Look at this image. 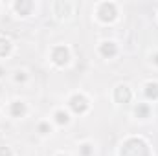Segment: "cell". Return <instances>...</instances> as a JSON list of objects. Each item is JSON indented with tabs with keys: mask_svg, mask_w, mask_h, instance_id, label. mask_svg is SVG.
I'll use <instances>...</instances> for the list:
<instances>
[{
	"mask_svg": "<svg viewBox=\"0 0 158 156\" xmlns=\"http://www.w3.org/2000/svg\"><path fill=\"white\" fill-rule=\"evenodd\" d=\"M119 156H149V147L142 138H129L121 145Z\"/></svg>",
	"mask_w": 158,
	"mask_h": 156,
	"instance_id": "1",
	"label": "cell"
},
{
	"mask_svg": "<svg viewBox=\"0 0 158 156\" xmlns=\"http://www.w3.org/2000/svg\"><path fill=\"white\" fill-rule=\"evenodd\" d=\"M98 15H99V18H101L103 22H110V20L116 18V6H114L112 2H105V4L99 6Z\"/></svg>",
	"mask_w": 158,
	"mask_h": 156,
	"instance_id": "2",
	"label": "cell"
},
{
	"mask_svg": "<svg viewBox=\"0 0 158 156\" xmlns=\"http://www.w3.org/2000/svg\"><path fill=\"white\" fill-rule=\"evenodd\" d=\"M70 109L76 112V114H85L86 112V109H88V101H86V97L85 96H72V99H70Z\"/></svg>",
	"mask_w": 158,
	"mask_h": 156,
	"instance_id": "3",
	"label": "cell"
},
{
	"mask_svg": "<svg viewBox=\"0 0 158 156\" xmlns=\"http://www.w3.org/2000/svg\"><path fill=\"white\" fill-rule=\"evenodd\" d=\"M68 59H70V53H68V50H66L64 46H57V48H53V51H52V61H53L55 64L64 66V64L68 63Z\"/></svg>",
	"mask_w": 158,
	"mask_h": 156,
	"instance_id": "4",
	"label": "cell"
},
{
	"mask_svg": "<svg viewBox=\"0 0 158 156\" xmlns=\"http://www.w3.org/2000/svg\"><path fill=\"white\" fill-rule=\"evenodd\" d=\"M131 97H132V92H131V88L125 86V84H119L118 88H116V92H114V99H116L118 103H129Z\"/></svg>",
	"mask_w": 158,
	"mask_h": 156,
	"instance_id": "5",
	"label": "cell"
},
{
	"mask_svg": "<svg viewBox=\"0 0 158 156\" xmlns=\"http://www.w3.org/2000/svg\"><path fill=\"white\" fill-rule=\"evenodd\" d=\"M99 51H101V55L103 57H107V59H110V57H114L116 55V44L114 42H103L101 46H99Z\"/></svg>",
	"mask_w": 158,
	"mask_h": 156,
	"instance_id": "6",
	"label": "cell"
},
{
	"mask_svg": "<svg viewBox=\"0 0 158 156\" xmlns=\"http://www.w3.org/2000/svg\"><path fill=\"white\" fill-rule=\"evenodd\" d=\"M11 116L13 117H22L26 114V107H24V103L22 101H15V103H11Z\"/></svg>",
	"mask_w": 158,
	"mask_h": 156,
	"instance_id": "7",
	"label": "cell"
},
{
	"mask_svg": "<svg viewBox=\"0 0 158 156\" xmlns=\"http://www.w3.org/2000/svg\"><path fill=\"white\" fill-rule=\"evenodd\" d=\"M145 96L149 99H158V84L156 83H147L145 86Z\"/></svg>",
	"mask_w": 158,
	"mask_h": 156,
	"instance_id": "8",
	"label": "cell"
},
{
	"mask_svg": "<svg viewBox=\"0 0 158 156\" xmlns=\"http://www.w3.org/2000/svg\"><path fill=\"white\" fill-rule=\"evenodd\" d=\"M11 51V42L6 37H0V57H6Z\"/></svg>",
	"mask_w": 158,
	"mask_h": 156,
	"instance_id": "9",
	"label": "cell"
},
{
	"mask_svg": "<svg viewBox=\"0 0 158 156\" xmlns=\"http://www.w3.org/2000/svg\"><path fill=\"white\" fill-rule=\"evenodd\" d=\"M31 2H17L15 4V7H17V11L20 13V15H28L30 13V9H31Z\"/></svg>",
	"mask_w": 158,
	"mask_h": 156,
	"instance_id": "10",
	"label": "cell"
},
{
	"mask_svg": "<svg viewBox=\"0 0 158 156\" xmlns=\"http://www.w3.org/2000/svg\"><path fill=\"white\" fill-rule=\"evenodd\" d=\"M55 11H59L61 9V13H59V17H66L68 13H70V4H64V2H55Z\"/></svg>",
	"mask_w": 158,
	"mask_h": 156,
	"instance_id": "11",
	"label": "cell"
},
{
	"mask_svg": "<svg viewBox=\"0 0 158 156\" xmlns=\"http://www.w3.org/2000/svg\"><path fill=\"white\" fill-rule=\"evenodd\" d=\"M55 119H57L59 125H64V123H68V114L63 112V110H59V112H55Z\"/></svg>",
	"mask_w": 158,
	"mask_h": 156,
	"instance_id": "12",
	"label": "cell"
},
{
	"mask_svg": "<svg viewBox=\"0 0 158 156\" xmlns=\"http://www.w3.org/2000/svg\"><path fill=\"white\" fill-rule=\"evenodd\" d=\"M147 114H149V109H147L145 105L136 107V116H138V117H147Z\"/></svg>",
	"mask_w": 158,
	"mask_h": 156,
	"instance_id": "13",
	"label": "cell"
},
{
	"mask_svg": "<svg viewBox=\"0 0 158 156\" xmlns=\"http://www.w3.org/2000/svg\"><path fill=\"white\" fill-rule=\"evenodd\" d=\"M39 130L42 132V134H48V132H50V125H46V123H40V125H39Z\"/></svg>",
	"mask_w": 158,
	"mask_h": 156,
	"instance_id": "14",
	"label": "cell"
},
{
	"mask_svg": "<svg viewBox=\"0 0 158 156\" xmlns=\"http://www.w3.org/2000/svg\"><path fill=\"white\" fill-rule=\"evenodd\" d=\"M0 156H11L9 147H2V149H0Z\"/></svg>",
	"mask_w": 158,
	"mask_h": 156,
	"instance_id": "15",
	"label": "cell"
},
{
	"mask_svg": "<svg viewBox=\"0 0 158 156\" xmlns=\"http://www.w3.org/2000/svg\"><path fill=\"white\" fill-rule=\"evenodd\" d=\"M17 81H24V79H26V76H24V72H17Z\"/></svg>",
	"mask_w": 158,
	"mask_h": 156,
	"instance_id": "16",
	"label": "cell"
},
{
	"mask_svg": "<svg viewBox=\"0 0 158 156\" xmlns=\"http://www.w3.org/2000/svg\"><path fill=\"white\" fill-rule=\"evenodd\" d=\"M83 154L85 156L90 154V145H83Z\"/></svg>",
	"mask_w": 158,
	"mask_h": 156,
	"instance_id": "17",
	"label": "cell"
},
{
	"mask_svg": "<svg viewBox=\"0 0 158 156\" xmlns=\"http://www.w3.org/2000/svg\"><path fill=\"white\" fill-rule=\"evenodd\" d=\"M155 63H156V64H158V53H156V55H155Z\"/></svg>",
	"mask_w": 158,
	"mask_h": 156,
	"instance_id": "18",
	"label": "cell"
},
{
	"mask_svg": "<svg viewBox=\"0 0 158 156\" xmlns=\"http://www.w3.org/2000/svg\"><path fill=\"white\" fill-rule=\"evenodd\" d=\"M2 76H4V74H2V68H0V77H2Z\"/></svg>",
	"mask_w": 158,
	"mask_h": 156,
	"instance_id": "19",
	"label": "cell"
},
{
	"mask_svg": "<svg viewBox=\"0 0 158 156\" xmlns=\"http://www.w3.org/2000/svg\"><path fill=\"white\" fill-rule=\"evenodd\" d=\"M59 156H66V154H59Z\"/></svg>",
	"mask_w": 158,
	"mask_h": 156,
	"instance_id": "20",
	"label": "cell"
}]
</instances>
